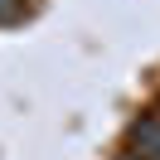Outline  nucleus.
Segmentation results:
<instances>
[{"instance_id":"3","label":"nucleus","mask_w":160,"mask_h":160,"mask_svg":"<svg viewBox=\"0 0 160 160\" xmlns=\"http://www.w3.org/2000/svg\"><path fill=\"white\" fill-rule=\"evenodd\" d=\"M117 160H146V155H136V150H131V155H117Z\"/></svg>"},{"instance_id":"2","label":"nucleus","mask_w":160,"mask_h":160,"mask_svg":"<svg viewBox=\"0 0 160 160\" xmlns=\"http://www.w3.org/2000/svg\"><path fill=\"white\" fill-rule=\"evenodd\" d=\"M20 15H24V0H0V24L20 20Z\"/></svg>"},{"instance_id":"1","label":"nucleus","mask_w":160,"mask_h":160,"mask_svg":"<svg viewBox=\"0 0 160 160\" xmlns=\"http://www.w3.org/2000/svg\"><path fill=\"white\" fill-rule=\"evenodd\" d=\"M131 146H136V155L160 160V112H150V117H141L131 126Z\"/></svg>"}]
</instances>
